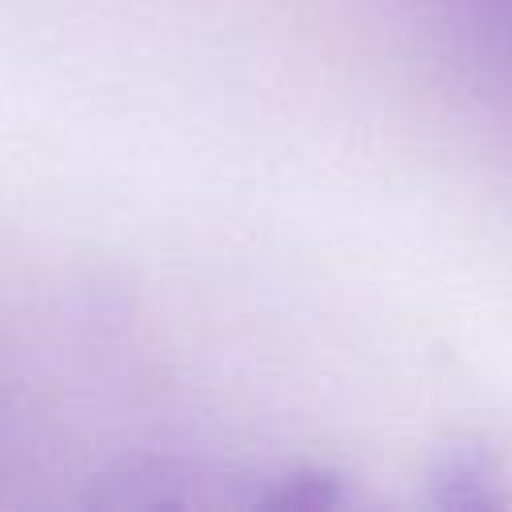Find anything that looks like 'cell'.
Instances as JSON below:
<instances>
[{"mask_svg": "<svg viewBox=\"0 0 512 512\" xmlns=\"http://www.w3.org/2000/svg\"><path fill=\"white\" fill-rule=\"evenodd\" d=\"M428 492L436 508H456V512H480V508H500L508 500L504 492V472L496 456L484 444H452L440 452V460L428 472Z\"/></svg>", "mask_w": 512, "mask_h": 512, "instance_id": "cell-1", "label": "cell"}, {"mask_svg": "<svg viewBox=\"0 0 512 512\" xmlns=\"http://www.w3.org/2000/svg\"><path fill=\"white\" fill-rule=\"evenodd\" d=\"M260 508H304V512H316V508H336L344 504V492L332 476L324 472H288L272 484V492L256 496Z\"/></svg>", "mask_w": 512, "mask_h": 512, "instance_id": "cell-2", "label": "cell"}]
</instances>
